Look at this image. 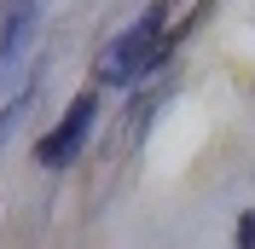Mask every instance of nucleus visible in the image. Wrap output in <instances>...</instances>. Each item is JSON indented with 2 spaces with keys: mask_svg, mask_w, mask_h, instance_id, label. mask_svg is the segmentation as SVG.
<instances>
[{
  "mask_svg": "<svg viewBox=\"0 0 255 249\" xmlns=\"http://www.w3.org/2000/svg\"><path fill=\"white\" fill-rule=\"evenodd\" d=\"M232 249H255V215L238 220V232H232Z\"/></svg>",
  "mask_w": 255,
  "mask_h": 249,
  "instance_id": "4",
  "label": "nucleus"
},
{
  "mask_svg": "<svg viewBox=\"0 0 255 249\" xmlns=\"http://www.w3.org/2000/svg\"><path fill=\"white\" fill-rule=\"evenodd\" d=\"M168 6H145V17L133 23V29H122L111 41V47L99 52V81L105 87H133V81H145L151 70H157L162 58H168Z\"/></svg>",
  "mask_w": 255,
  "mask_h": 249,
  "instance_id": "1",
  "label": "nucleus"
},
{
  "mask_svg": "<svg viewBox=\"0 0 255 249\" xmlns=\"http://www.w3.org/2000/svg\"><path fill=\"white\" fill-rule=\"evenodd\" d=\"M93 116H99V93L70 99V110L58 116V127L35 145V162H41V168H70L81 156V145H87V133H93Z\"/></svg>",
  "mask_w": 255,
  "mask_h": 249,
  "instance_id": "2",
  "label": "nucleus"
},
{
  "mask_svg": "<svg viewBox=\"0 0 255 249\" xmlns=\"http://www.w3.org/2000/svg\"><path fill=\"white\" fill-rule=\"evenodd\" d=\"M35 6L41 0H0V70H12L23 58V47L35 35Z\"/></svg>",
  "mask_w": 255,
  "mask_h": 249,
  "instance_id": "3",
  "label": "nucleus"
}]
</instances>
